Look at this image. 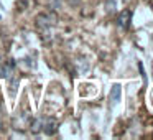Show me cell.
<instances>
[{
  "instance_id": "cell-1",
  "label": "cell",
  "mask_w": 153,
  "mask_h": 140,
  "mask_svg": "<svg viewBox=\"0 0 153 140\" xmlns=\"http://www.w3.org/2000/svg\"><path fill=\"white\" fill-rule=\"evenodd\" d=\"M56 23V15L54 13H40L36 17V25L40 28H50Z\"/></svg>"
},
{
  "instance_id": "cell-2",
  "label": "cell",
  "mask_w": 153,
  "mask_h": 140,
  "mask_svg": "<svg viewBox=\"0 0 153 140\" xmlns=\"http://www.w3.org/2000/svg\"><path fill=\"white\" fill-rule=\"evenodd\" d=\"M30 120L31 117L28 115V114H18V115L13 117V120H12V125H13V129H27L28 125H30Z\"/></svg>"
},
{
  "instance_id": "cell-3",
  "label": "cell",
  "mask_w": 153,
  "mask_h": 140,
  "mask_svg": "<svg viewBox=\"0 0 153 140\" xmlns=\"http://www.w3.org/2000/svg\"><path fill=\"white\" fill-rule=\"evenodd\" d=\"M43 130L46 135H54L58 130V122L54 119H51V117H48V119H43Z\"/></svg>"
},
{
  "instance_id": "cell-4",
  "label": "cell",
  "mask_w": 153,
  "mask_h": 140,
  "mask_svg": "<svg viewBox=\"0 0 153 140\" xmlns=\"http://www.w3.org/2000/svg\"><path fill=\"white\" fill-rule=\"evenodd\" d=\"M130 20H132V12H130V10L120 12L119 18H117V22H119V27H120V28H128Z\"/></svg>"
},
{
  "instance_id": "cell-5",
  "label": "cell",
  "mask_w": 153,
  "mask_h": 140,
  "mask_svg": "<svg viewBox=\"0 0 153 140\" xmlns=\"http://www.w3.org/2000/svg\"><path fill=\"white\" fill-rule=\"evenodd\" d=\"M120 94H122V87H120V84H114L112 89H110V96H109L110 106H115V104L119 102V101H120Z\"/></svg>"
},
{
  "instance_id": "cell-6",
  "label": "cell",
  "mask_w": 153,
  "mask_h": 140,
  "mask_svg": "<svg viewBox=\"0 0 153 140\" xmlns=\"http://www.w3.org/2000/svg\"><path fill=\"white\" fill-rule=\"evenodd\" d=\"M30 130L33 133H38V132H41V129H43V117L41 119H35V120H30Z\"/></svg>"
},
{
  "instance_id": "cell-7",
  "label": "cell",
  "mask_w": 153,
  "mask_h": 140,
  "mask_svg": "<svg viewBox=\"0 0 153 140\" xmlns=\"http://www.w3.org/2000/svg\"><path fill=\"white\" fill-rule=\"evenodd\" d=\"M122 2H123V4H127V2H128V0H122Z\"/></svg>"
}]
</instances>
